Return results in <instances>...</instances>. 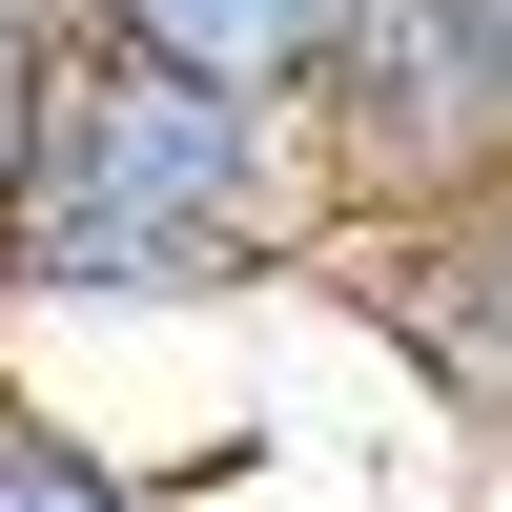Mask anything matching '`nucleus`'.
<instances>
[{
    "instance_id": "nucleus-7",
    "label": "nucleus",
    "mask_w": 512,
    "mask_h": 512,
    "mask_svg": "<svg viewBox=\"0 0 512 512\" xmlns=\"http://www.w3.org/2000/svg\"><path fill=\"white\" fill-rule=\"evenodd\" d=\"M0 390H21V369H0Z\"/></svg>"
},
{
    "instance_id": "nucleus-2",
    "label": "nucleus",
    "mask_w": 512,
    "mask_h": 512,
    "mask_svg": "<svg viewBox=\"0 0 512 512\" xmlns=\"http://www.w3.org/2000/svg\"><path fill=\"white\" fill-rule=\"evenodd\" d=\"M308 164H328V226L512 185V0H369L308 62Z\"/></svg>"
},
{
    "instance_id": "nucleus-1",
    "label": "nucleus",
    "mask_w": 512,
    "mask_h": 512,
    "mask_svg": "<svg viewBox=\"0 0 512 512\" xmlns=\"http://www.w3.org/2000/svg\"><path fill=\"white\" fill-rule=\"evenodd\" d=\"M267 287H328V164L308 103H246V82L123 62V41L62 21L21 123V185H0V369L62 328V349H123V328H226Z\"/></svg>"
},
{
    "instance_id": "nucleus-5",
    "label": "nucleus",
    "mask_w": 512,
    "mask_h": 512,
    "mask_svg": "<svg viewBox=\"0 0 512 512\" xmlns=\"http://www.w3.org/2000/svg\"><path fill=\"white\" fill-rule=\"evenodd\" d=\"M0 512H226L185 472V451H144V431H103V410H62L21 369V390H0Z\"/></svg>"
},
{
    "instance_id": "nucleus-6",
    "label": "nucleus",
    "mask_w": 512,
    "mask_h": 512,
    "mask_svg": "<svg viewBox=\"0 0 512 512\" xmlns=\"http://www.w3.org/2000/svg\"><path fill=\"white\" fill-rule=\"evenodd\" d=\"M41 62H62V0H0V185H21V123H41Z\"/></svg>"
},
{
    "instance_id": "nucleus-4",
    "label": "nucleus",
    "mask_w": 512,
    "mask_h": 512,
    "mask_svg": "<svg viewBox=\"0 0 512 512\" xmlns=\"http://www.w3.org/2000/svg\"><path fill=\"white\" fill-rule=\"evenodd\" d=\"M82 41L123 62H185V82H246V103H308V62L369 21V0H62Z\"/></svg>"
},
{
    "instance_id": "nucleus-3",
    "label": "nucleus",
    "mask_w": 512,
    "mask_h": 512,
    "mask_svg": "<svg viewBox=\"0 0 512 512\" xmlns=\"http://www.w3.org/2000/svg\"><path fill=\"white\" fill-rule=\"evenodd\" d=\"M328 308L369 328V369H390L451 451L512 472V185L410 205V226H328Z\"/></svg>"
}]
</instances>
